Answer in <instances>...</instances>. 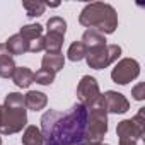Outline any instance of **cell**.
Here are the masks:
<instances>
[{"label":"cell","instance_id":"obj_1","mask_svg":"<svg viewBox=\"0 0 145 145\" xmlns=\"http://www.w3.org/2000/svg\"><path fill=\"white\" fill-rule=\"evenodd\" d=\"M43 145H86L87 108L75 103L68 111L48 109L41 116Z\"/></svg>","mask_w":145,"mask_h":145},{"label":"cell","instance_id":"obj_2","mask_svg":"<svg viewBox=\"0 0 145 145\" xmlns=\"http://www.w3.org/2000/svg\"><path fill=\"white\" fill-rule=\"evenodd\" d=\"M79 22L84 27L94 29L101 34H113L118 27V14L114 7L109 4L92 2L82 9L79 16Z\"/></svg>","mask_w":145,"mask_h":145},{"label":"cell","instance_id":"obj_3","mask_svg":"<svg viewBox=\"0 0 145 145\" xmlns=\"http://www.w3.org/2000/svg\"><path fill=\"white\" fill-rule=\"evenodd\" d=\"M108 133V111L104 108L103 97L87 108V133H86V145L103 143L104 135Z\"/></svg>","mask_w":145,"mask_h":145},{"label":"cell","instance_id":"obj_4","mask_svg":"<svg viewBox=\"0 0 145 145\" xmlns=\"http://www.w3.org/2000/svg\"><path fill=\"white\" fill-rule=\"evenodd\" d=\"M27 123V109L26 106H2V120H0V133L14 135L19 133Z\"/></svg>","mask_w":145,"mask_h":145},{"label":"cell","instance_id":"obj_5","mask_svg":"<svg viewBox=\"0 0 145 145\" xmlns=\"http://www.w3.org/2000/svg\"><path fill=\"white\" fill-rule=\"evenodd\" d=\"M121 55V46L118 44H106L96 50L87 51L86 55V61L91 68L94 70H103L106 67H109L111 63H114Z\"/></svg>","mask_w":145,"mask_h":145},{"label":"cell","instance_id":"obj_6","mask_svg":"<svg viewBox=\"0 0 145 145\" xmlns=\"http://www.w3.org/2000/svg\"><path fill=\"white\" fill-rule=\"evenodd\" d=\"M143 116H145V108H140V111L137 113L135 118L120 121L118 126H116V135L120 137V140L128 138V140L138 142L145 133V120H143Z\"/></svg>","mask_w":145,"mask_h":145},{"label":"cell","instance_id":"obj_7","mask_svg":"<svg viewBox=\"0 0 145 145\" xmlns=\"http://www.w3.org/2000/svg\"><path fill=\"white\" fill-rule=\"evenodd\" d=\"M140 75V63L133 58H123L120 60L114 68L111 70V79L113 82L120 86H126L131 80H135Z\"/></svg>","mask_w":145,"mask_h":145},{"label":"cell","instance_id":"obj_8","mask_svg":"<svg viewBox=\"0 0 145 145\" xmlns=\"http://www.w3.org/2000/svg\"><path fill=\"white\" fill-rule=\"evenodd\" d=\"M103 97L101 91H99V86H97V80L91 75H84L77 86V99L82 106L86 108H91L92 104H96L99 99Z\"/></svg>","mask_w":145,"mask_h":145},{"label":"cell","instance_id":"obj_9","mask_svg":"<svg viewBox=\"0 0 145 145\" xmlns=\"http://www.w3.org/2000/svg\"><path fill=\"white\" fill-rule=\"evenodd\" d=\"M103 101H104V108L108 113H114V114H123L130 109V103L128 99L116 91H106L103 94Z\"/></svg>","mask_w":145,"mask_h":145},{"label":"cell","instance_id":"obj_10","mask_svg":"<svg viewBox=\"0 0 145 145\" xmlns=\"http://www.w3.org/2000/svg\"><path fill=\"white\" fill-rule=\"evenodd\" d=\"M16 70L14 56L5 48V43H0V77L2 79H12Z\"/></svg>","mask_w":145,"mask_h":145},{"label":"cell","instance_id":"obj_11","mask_svg":"<svg viewBox=\"0 0 145 145\" xmlns=\"http://www.w3.org/2000/svg\"><path fill=\"white\" fill-rule=\"evenodd\" d=\"M12 80L17 87L21 89H27L33 82H34V72L27 67H16L14 70V75H12Z\"/></svg>","mask_w":145,"mask_h":145},{"label":"cell","instance_id":"obj_12","mask_svg":"<svg viewBox=\"0 0 145 145\" xmlns=\"http://www.w3.org/2000/svg\"><path fill=\"white\" fill-rule=\"evenodd\" d=\"M80 43L86 46L87 51H91V50L106 46V38H104V34H101V33H97V31H94V29H87V31L82 34Z\"/></svg>","mask_w":145,"mask_h":145},{"label":"cell","instance_id":"obj_13","mask_svg":"<svg viewBox=\"0 0 145 145\" xmlns=\"http://www.w3.org/2000/svg\"><path fill=\"white\" fill-rule=\"evenodd\" d=\"M24 101H26V109H31V111H41L48 104L46 94L38 92V91H29L24 96Z\"/></svg>","mask_w":145,"mask_h":145},{"label":"cell","instance_id":"obj_14","mask_svg":"<svg viewBox=\"0 0 145 145\" xmlns=\"http://www.w3.org/2000/svg\"><path fill=\"white\" fill-rule=\"evenodd\" d=\"M65 65V56L61 53H46L41 60V68L44 70H50L53 74L60 72Z\"/></svg>","mask_w":145,"mask_h":145},{"label":"cell","instance_id":"obj_15","mask_svg":"<svg viewBox=\"0 0 145 145\" xmlns=\"http://www.w3.org/2000/svg\"><path fill=\"white\" fill-rule=\"evenodd\" d=\"M5 48L9 50V53L14 56V55H24V53H27L29 51V44H27V41L17 33V34H14V36H10L7 41H5Z\"/></svg>","mask_w":145,"mask_h":145},{"label":"cell","instance_id":"obj_16","mask_svg":"<svg viewBox=\"0 0 145 145\" xmlns=\"http://www.w3.org/2000/svg\"><path fill=\"white\" fill-rule=\"evenodd\" d=\"M44 38V51L46 53H61V46H63V38L61 34L56 33H46Z\"/></svg>","mask_w":145,"mask_h":145},{"label":"cell","instance_id":"obj_17","mask_svg":"<svg viewBox=\"0 0 145 145\" xmlns=\"http://www.w3.org/2000/svg\"><path fill=\"white\" fill-rule=\"evenodd\" d=\"M22 145H43L41 130L34 125L26 126V130L22 133Z\"/></svg>","mask_w":145,"mask_h":145},{"label":"cell","instance_id":"obj_18","mask_svg":"<svg viewBox=\"0 0 145 145\" xmlns=\"http://www.w3.org/2000/svg\"><path fill=\"white\" fill-rule=\"evenodd\" d=\"M19 34H21V36L27 41V44H29L31 41H34V39H38V38L43 36V26H41V24H26V26L21 27Z\"/></svg>","mask_w":145,"mask_h":145},{"label":"cell","instance_id":"obj_19","mask_svg":"<svg viewBox=\"0 0 145 145\" xmlns=\"http://www.w3.org/2000/svg\"><path fill=\"white\" fill-rule=\"evenodd\" d=\"M86 55H87V50H86V46L80 41L72 43L70 48H68V51H67V56H68L70 61H80V60L86 58Z\"/></svg>","mask_w":145,"mask_h":145},{"label":"cell","instance_id":"obj_20","mask_svg":"<svg viewBox=\"0 0 145 145\" xmlns=\"http://www.w3.org/2000/svg\"><path fill=\"white\" fill-rule=\"evenodd\" d=\"M22 7L26 9L27 17H39V16L44 14L46 4L39 2V0H33V2H22Z\"/></svg>","mask_w":145,"mask_h":145},{"label":"cell","instance_id":"obj_21","mask_svg":"<svg viewBox=\"0 0 145 145\" xmlns=\"http://www.w3.org/2000/svg\"><path fill=\"white\" fill-rule=\"evenodd\" d=\"M46 29H48V33H56V34L65 36V33H67V22L61 17H50L48 22H46Z\"/></svg>","mask_w":145,"mask_h":145},{"label":"cell","instance_id":"obj_22","mask_svg":"<svg viewBox=\"0 0 145 145\" xmlns=\"http://www.w3.org/2000/svg\"><path fill=\"white\" fill-rule=\"evenodd\" d=\"M55 75L56 74H53V72H50V70L39 68L36 74H34V82H38L41 86H51L55 82Z\"/></svg>","mask_w":145,"mask_h":145},{"label":"cell","instance_id":"obj_23","mask_svg":"<svg viewBox=\"0 0 145 145\" xmlns=\"http://www.w3.org/2000/svg\"><path fill=\"white\" fill-rule=\"evenodd\" d=\"M43 50H44V38L43 36L29 43V53H39Z\"/></svg>","mask_w":145,"mask_h":145},{"label":"cell","instance_id":"obj_24","mask_svg":"<svg viewBox=\"0 0 145 145\" xmlns=\"http://www.w3.org/2000/svg\"><path fill=\"white\" fill-rule=\"evenodd\" d=\"M131 96H133L137 101H143V99H145V84H143V82L137 84V86L131 89Z\"/></svg>","mask_w":145,"mask_h":145},{"label":"cell","instance_id":"obj_25","mask_svg":"<svg viewBox=\"0 0 145 145\" xmlns=\"http://www.w3.org/2000/svg\"><path fill=\"white\" fill-rule=\"evenodd\" d=\"M120 145H137V142L135 140H128V138H121Z\"/></svg>","mask_w":145,"mask_h":145},{"label":"cell","instance_id":"obj_26","mask_svg":"<svg viewBox=\"0 0 145 145\" xmlns=\"http://www.w3.org/2000/svg\"><path fill=\"white\" fill-rule=\"evenodd\" d=\"M0 120H2V106H0Z\"/></svg>","mask_w":145,"mask_h":145},{"label":"cell","instance_id":"obj_27","mask_svg":"<svg viewBox=\"0 0 145 145\" xmlns=\"http://www.w3.org/2000/svg\"><path fill=\"white\" fill-rule=\"evenodd\" d=\"M96 145H106V143H96Z\"/></svg>","mask_w":145,"mask_h":145},{"label":"cell","instance_id":"obj_28","mask_svg":"<svg viewBox=\"0 0 145 145\" xmlns=\"http://www.w3.org/2000/svg\"><path fill=\"white\" fill-rule=\"evenodd\" d=\"M0 145H2V138H0Z\"/></svg>","mask_w":145,"mask_h":145}]
</instances>
